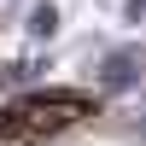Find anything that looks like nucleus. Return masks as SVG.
Wrapping results in <instances>:
<instances>
[{
  "label": "nucleus",
  "mask_w": 146,
  "mask_h": 146,
  "mask_svg": "<svg viewBox=\"0 0 146 146\" xmlns=\"http://www.w3.org/2000/svg\"><path fill=\"white\" fill-rule=\"evenodd\" d=\"M76 117H88V100H82V94H35V100H18V105H12L6 123L18 129L29 146H41L47 135L70 129Z\"/></svg>",
  "instance_id": "obj_1"
}]
</instances>
